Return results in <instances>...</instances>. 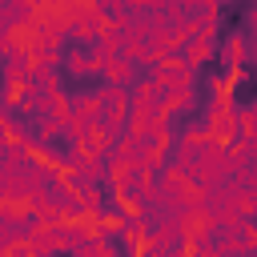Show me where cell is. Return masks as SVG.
Listing matches in <instances>:
<instances>
[{
  "instance_id": "ba28073f",
  "label": "cell",
  "mask_w": 257,
  "mask_h": 257,
  "mask_svg": "<svg viewBox=\"0 0 257 257\" xmlns=\"http://www.w3.org/2000/svg\"><path fill=\"white\" fill-rule=\"evenodd\" d=\"M249 28H253V32H249V36H257V8H253V12H249Z\"/></svg>"
},
{
  "instance_id": "8992f818",
  "label": "cell",
  "mask_w": 257,
  "mask_h": 257,
  "mask_svg": "<svg viewBox=\"0 0 257 257\" xmlns=\"http://www.w3.org/2000/svg\"><path fill=\"white\" fill-rule=\"evenodd\" d=\"M241 233H245V249L257 253V217H249V221L241 225Z\"/></svg>"
},
{
  "instance_id": "3957f363",
  "label": "cell",
  "mask_w": 257,
  "mask_h": 257,
  "mask_svg": "<svg viewBox=\"0 0 257 257\" xmlns=\"http://www.w3.org/2000/svg\"><path fill=\"white\" fill-rule=\"evenodd\" d=\"M217 60L225 64V72H245V64H249V32H229L221 40Z\"/></svg>"
},
{
  "instance_id": "7a4b0ae2",
  "label": "cell",
  "mask_w": 257,
  "mask_h": 257,
  "mask_svg": "<svg viewBox=\"0 0 257 257\" xmlns=\"http://www.w3.org/2000/svg\"><path fill=\"white\" fill-rule=\"evenodd\" d=\"M64 76H76V80H84V76H104V64H100V56H96L92 48L68 44V52H64Z\"/></svg>"
},
{
  "instance_id": "5b68a950",
  "label": "cell",
  "mask_w": 257,
  "mask_h": 257,
  "mask_svg": "<svg viewBox=\"0 0 257 257\" xmlns=\"http://www.w3.org/2000/svg\"><path fill=\"white\" fill-rule=\"evenodd\" d=\"M28 253H32V257H56V253H60L56 229H36V233L28 237Z\"/></svg>"
},
{
  "instance_id": "6da1fadb",
  "label": "cell",
  "mask_w": 257,
  "mask_h": 257,
  "mask_svg": "<svg viewBox=\"0 0 257 257\" xmlns=\"http://www.w3.org/2000/svg\"><path fill=\"white\" fill-rule=\"evenodd\" d=\"M149 80L161 92H177V88H193L197 84V68H189L181 56H169V60H161V64L149 68Z\"/></svg>"
},
{
  "instance_id": "277c9868",
  "label": "cell",
  "mask_w": 257,
  "mask_h": 257,
  "mask_svg": "<svg viewBox=\"0 0 257 257\" xmlns=\"http://www.w3.org/2000/svg\"><path fill=\"white\" fill-rule=\"evenodd\" d=\"M137 80H141V76H137V64H133V60H124V56H120V60H112V64L104 68V84H112V88H133Z\"/></svg>"
},
{
  "instance_id": "52a82bcc",
  "label": "cell",
  "mask_w": 257,
  "mask_h": 257,
  "mask_svg": "<svg viewBox=\"0 0 257 257\" xmlns=\"http://www.w3.org/2000/svg\"><path fill=\"white\" fill-rule=\"evenodd\" d=\"M249 68H257V36H249Z\"/></svg>"
}]
</instances>
